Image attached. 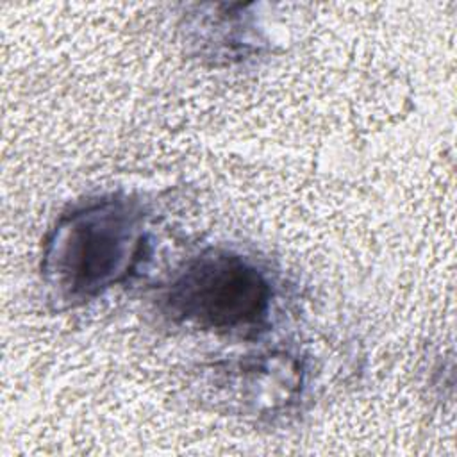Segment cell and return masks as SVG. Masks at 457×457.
Wrapping results in <instances>:
<instances>
[{"label":"cell","mask_w":457,"mask_h":457,"mask_svg":"<svg viewBox=\"0 0 457 457\" xmlns=\"http://www.w3.org/2000/svg\"><path fill=\"white\" fill-rule=\"evenodd\" d=\"M148 214L127 196H102L62 214L43 246L41 278L57 307H75L125 282L145 255Z\"/></svg>","instance_id":"cell-1"},{"label":"cell","mask_w":457,"mask_h":457,"mask_svg":"<svg viewBox=\"0 0 457 457\" xmlns=\"http://www.w3.org/2000/svg\"><path fill=\"white\" fill-rule=\"evenodd\" d=\"M273 296V284L257 262L230 250L211 248L171 277L159 303L175 323L250 336L268 327Z\"/></svg>","instance_id":"cell-2"}]
</instances>
